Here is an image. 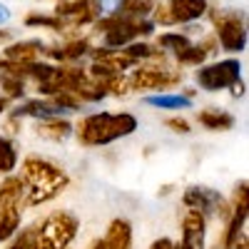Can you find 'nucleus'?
<instances>
[{
	"mask_svg": "<svg viewBox=\"0 0 249 249\" xmlns=\"http://www.w3.org/2000/svg\"><path fill=\"white\" fill-rule=\"evenodd\" d=\"M137 127V120L132 115H110V112H100L90 115L80 127V137L85 144H107L117 137L130 135Z\"/></svg>",
	"mask_w": 249,
	"mask_h": 249,
	"instance_id": "1",
	"label": "nucleus"
},
{
	"mask_svg": "<svg viewBox=\"0 0 249 249\" xmlns=\"http://www.w3.org/2000/svg\"><path fill=\"white\" fill-rule=\"evenodd\" d=\"M65 184V175L57 167L43 162V160H28L25 162V192H28V202L37 204L45 202L53 195L60 192V187Z\"/></svg>",
	"mask_w": 249,
	"mask_h": 249,
	"instance_id": "2",
	"label": "nucleus"
},
{
	"mask_svg": "<svg viewBox=\"0 0 249 249\" xmlns=\"http://www.w3.org/2000/svg\"><path fill=\"white\" fill-rule=\"evenodd\" d=\"M35 234L43 249H65L75 237V219L68 214H53L43 222V227Z\"/></svg>",
	"mask_w": 249,
	"mask_h": 249,
	"instance_id": "3",
	"label": "nucleus"
},
{
	"mask_svg": "<svg viewBox=\"0 0 249 249\" xmlns=\"http://www.w3.org/2000/svg\"><path fill=\"white\" fill-rule=\"evenodd\" d=\"M239 72H242V65L239 60H222L217 65H210V68H202L197 72V82L204 88V90H222V88H232L239 82Z\"/></svg>",
	"mask_w": 249,
	"mask_h": 249,
	"instance_id": "4",
	"label": "nucleus"
},
{
	"mask_svg": "<svg viewBox=\"0 0 249 249\" xmlns=\"http://www.w3.org/2000/svg\"><path fill=\"white\" fill-rule=\"evenodd\" d=\"M184 204L190 207L192 212L207 217V214L217 212L222 207V197H219V192L207 190V187H190V190L184 192Z\"/></svg>",
	"mask_w": 249,
	"mask_h": 249,
	"instance_id": "5",
	"label": "nucleus"
},
{
	"mask_svg": "<svg viewBox=\"0 0 249 249\" xmlns=\"http://www.w3.org/2000/svg\"><path fill=\"white\" fill-rule=\"evenodd\" d=\"M184 249H204V217L197 212H187L184 217V234H182Z\"/></svg>",
	"mask_w": 249,
	"mask_h": 249,
	"instance_id": "6",
	"label": "nucleus"
},
{
	"mask_svg": "<svg viewBox=\"0 0 249 249\" xmlns=\"http://www.w3.org/2000/svg\"><path fill=\"white\" fill-rule=\"evenodd\" d=\"M144 105L179 112V110H190L192 107V97L190 95H179V92H175V95L172 92H160V95H147L144 97Z\"/></svg>",
	"mask_w": 249,
	"mask_h": 249,
	"instance_id": "7",
	"label": "nucleus"
},
{
	"mask_svg": "<svg viewBox=\"0 0 249 249\" xmlns=\"http://www.w3.org/2000/svg\"><path fill=\"white\" fill-rule=\"evenodd\" d=\"M219 43H222L224 50H230V53L244 50V45H247V33H244V28L239 25V20H230V23L222 25V30H219Z\"/></svg>",
	"mask_w": 249,
	"mask_h": 249,
	"instance_id": "8",
	"label": "nucleus"
},
{
	"mask_svg": "<svg viewBox=\"0 0 249 249\" xmlns=\"http://www.w3.org/2000/svg\"><path fill=\"white\" fill-rule=\"evenodd\" d=\"M172 10H175V15L170 20L187 23V20H195L207 10V0H172Z\"/></svg>",
	"mask_w": 249,
	"mask_h": 249,
	"instance_id": "9",
	"label": "nucleus"
},
{
	"mask_svg": "<svg viewBox=\"0 0 249 249\" xmlns=\"http://www.w3.org/2000/svg\"><path fill=\"white\" fill-rule=\"evenodd\" d=\"M199 122L204 124V127H210V130H222V127H232L234 117L222 115V112H217V110H207V112L199 115Z\"/></svg>",
	"mask_w": 249,
	"mask_h": 249,
	"instance_id": "10",
	"label": "nucleus"
},
{
	"mask_svg": "<svg viewBox=\"0 0 249 249\" xmlns=\"http://www.w3.org/2000/svg\"><path fill=\"white\" fill-rule=\"evenodd\" d=\"M15 162H18V155H15V150H13L10 140L0 137V172L15 170Z\"/></svg>",
	"mask_w": 249,
	"mask_h": 249,
	"instance_id": "11",
	"label": "nucleus"
},
{
	"mask_svg": "<svg viewBox=\"0 0 249 249\" xmlns=\"http://www.w3.org/2000/svg\"><path fill=\"white\" fill-rule=\"evenodd\" d=\"M124 8V0H95V10L100 18H110Z\"/></svg>",
	"mask_w": 249,
	"mask_h": 249,
	"instance_id": "12",
	"label": "nucleus"
},
{
	"mask_svg": "<svg viewBox=\"0 0 249 249\" xmlns=\"http://www.w3.org/2000/svg\"><path fill=\"white\" fill-rule=\"evenodd\" d=\"M13 20V13H10V8L5 5V3H0V25H8Z\"/></svg>",
	"mask_w": 249,
	"mask_h": 249,
	"instance_id": "13",
	"label": "nucleus"
},
{
	"mask_svg": "<svg viewBox=\"0 0 249 249\" xmlns=\"http://www.w3.org/2000/svg\"><path fill=\"white\" fill-rule=\"evenodd\" d=\"M167 124H170V127H175L177 132H190V124H187L184 120H170Z\"/></svg>",
	"mask_w": 249,
	"mask_h": 249,
	"instance_id": "14",
	"label": "nucleus"
}]
</instances>
